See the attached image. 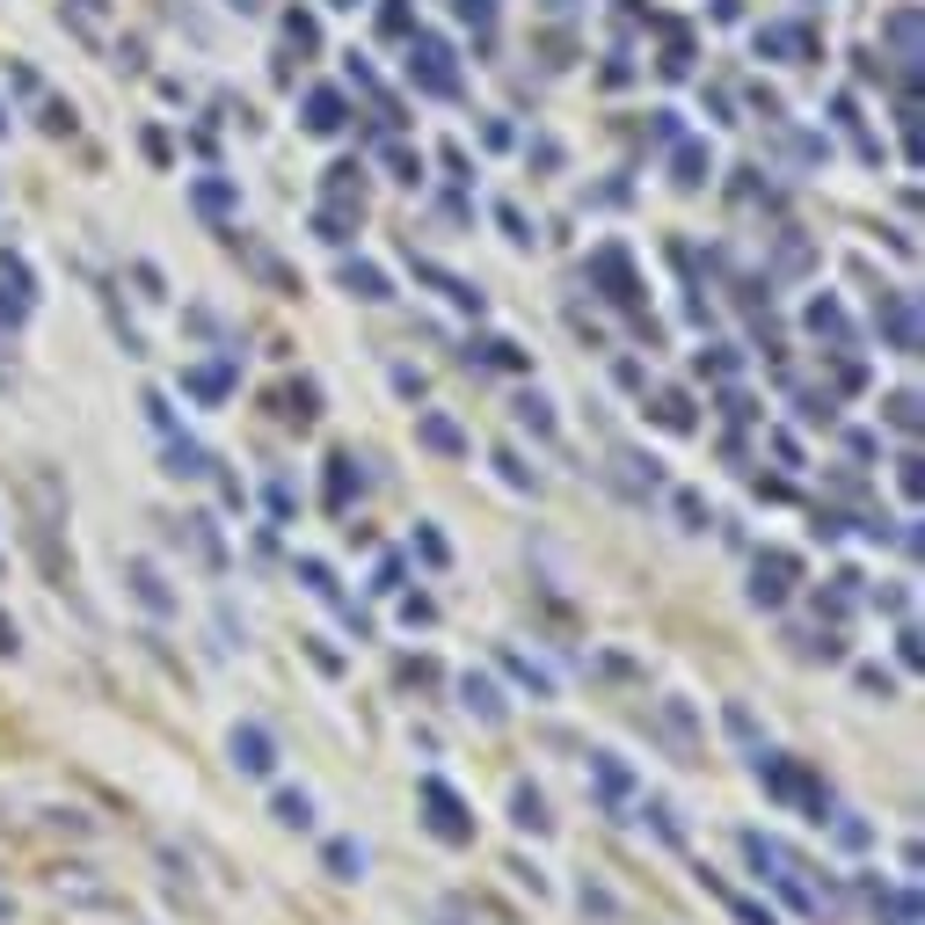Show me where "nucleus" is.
<instances>
[{"mask_svg": "<svg viewBox=\"0 0 925 925\" xmlns=\"http://www.w3.org/2000/svg\"><path fill=\"white\" fill-rule=\"evenodd\" d=\"M423 809H430V831H437L445 845H467V839H474V817H467V802H459V794H453L445 780H437V772L423 780Z\"/></svg>", "mask_w": 925, "mask_h": 925, "instance_id": "f257e3e1", "label": "nucleus"}, {"mask_svg": "<svg viewBox=\"0 0 925 925\" xmlns=\"http://www.w3.org/2000/svg\"><path fill=\"white\" fill-rule=\"evenodd\" d=\"M408 81H423L430 95H459L453 44H437V37H416V44H408Z\"/></svg>", "mask_w": 925, "mask_h": 925, "instance_id": "f03ea898", "label": "nucleus"}, {"mask_svg": "<svg viewBox=\"0 0 925 925\" xmlns=\"http://www.w3.org/2000/svg\"><path fill=\"white\" fill-rule=\"evenodd\" d=\"M233 766H241L248 780H270V772H278V736L262 729V721H241V729H233Z\"/></svg>", "mask_w": 925, "mask_h": 925, "instance_id": "7ed1b4c3", "label": "nucleus"}, {"mask_svg": "<svg viewBox=\"0 0 925 925\" xmlns=\"http://www.w3.org/2000/svg\"><path fill=\"white\" fill-rule=\"evenodd\" d=\"M874 329L890 335V350L918 357V306H911V292H890V299H882V314H874Z\"/></svg>", "mask_w": 925, "mask_h": 925, "instance_id": "20e7f679", "label": "nucleus"}, {"mask_svg": "<svg viewBox=\"0 0 925 925\" xmlns=\"http://www.w3.org/2000/svg\"><path fill=\"white\" fill-rule=\"evenodd\" d=\"M787 591H794V554H758L751 605H787Z\"/></svg>", "mask_w": 925, "mask_h": 925, "instance_id": "39448f33", "label": "nucleus"}, {"mask_svg": "<svg viewBox=\"0 0 925 925\" xmlns=\"http://www.w3.org/2000/svg\"><path fill=\"white\" fill-rule=\"evenodd\" d=\"M30 270H22V256H0V314H8V321H15V329H22V321H30Z\"/></svg>", "mask_w": 925, "mask_h": 925, "instance_id": "423d86ee", "label": "nucleus"}, {"mask_svg": "<svg viewBox=\"0 0 925 925\" xmlns=\"http://www.w3.org/2000/svg\"><path fill=\"white\" fill-rule=\"evenodd\" d=\"M124 576H132V591H139V605H146V612H160V620L175 612V591L160 583V569H154V561H124Z\"/></svg>", "mask_w": 925, "mask_h": 925, "instance_id": "0eeeda50", "label": "nucleus"}, {"mask_svg": "<svg viewBox=\"0 0 925 925\" xmlns=\"http://www.w3.org/2000/svg\"><path fill=\"white\" fill-rule=\"evenodd\" d=\"M874 918H890V925H918V890H911V882H896V890H890V882H874Z\"/></svg>", "mask_w": 925, "mask_h": 925, "instance_id": "6e6552de", "label": "nucleus"}, {"mask_svg": "<svg viewBox=\"0 0 925 925\" xmlns=\"http://www.w3.org/2000/svg\"><path fill=\"white\" fill-rule=\"evenodd\" d=\"M591 780H597V802H605V809H627L634 780H627V766H620V758H591Z\"/></svg>", "mask_w": 925, "mask_h": 925, "instance_id": "1a4fd4ad", "label": "nucleus"}, {"mask_svg": "<svg viewBox=\"0 0 925 925\" xmlns=\"http://www.w3.org/2000/svg\"><path fill=\"white\" fill-rule=\"evenodd\" d=\"M343 292L380 306V299H394V284H386V270H372V262H343Z\"/></svg>", "mask_w": 925, "mask_h": 925, "instance_id": "9d476101", "label": "nucleus"}, {"mask_svg": "<svg viewBox=\"0 0 925 925\" xmlns=\"http://www.w3.org/2000/svg\"><path fill=\"white\" fill-rule=\"evenodd\" d=\"M343 124H350V103L335 87H314L306 95V132H343Z\"/></svg>", "mask_w": 925, "mask_h": 925, "instance_id": "9b49d317", "label": "nucleus"}, {"mask_svg": "<svg viewBox=\"0 0 925 925\" xmlns=\"http://www.w3.org/2000/svg\"><path fill=\"white\" fill-rule=\"evenodd\" d=\"M168 474H175V481H205L211 453H205V445H190V437H175V445H168Z\"/></svg>", "mask_w": 925, "mask_h": 925, "instance_id": "f8f14e48", "label": "nucleus"}, {"mask_svg": "<svg viewBox=\"0 0 925 925\" xmlns=\"http://www.w3.org/2000/svg\"><path fill=\"white\" fill-rule=\"evenodd\" d=\"M416 437L430 445V453H453V459L467 453V430H459L453 416H423V423H416Z\"/></svg>", "mask_w": 925, "mask_h": 925, "instance_id": "ddd939ff", "label": "nucleus"}, {"mask_svg": "<svg viewBox=\"0 0 925 925\" xmlns=\"http://www.w3.org/2000/svg\"><path fill=\"white\" fill-rule=\"evenodd\" d=\"M321 860H329L335 882H357V874H365V845H357V839H329V845H321Z\"/></svg>", "mask_w": 925, "mask_h": 925, "instance_id": "4468645a", "label": "nucleus"}, {"mask_svg": "<svg viewBox=\"0 0 925 925\" xmlns=\"http://www.w3.org/2000/svg\"><path fill=\"white\" fill-rule=\"evenodd\" d=\"M459 699H467L481 721H503V693H496L489 678H474V671H467V678H459Z\"/></svg>", "mask_w": 925, "mask_h": 925, "instance_id": "2eb2a0df", "label": "nucleus"}, {"mask_svg": "<svg viewBox=\"0 0 925 925\" xmlns=\"http://www.w3.org/2000/svg\"><path fill=\"white\" fill-rule=\"evenodd\" d=\"M890 44H896V59H904V66L918 59V8H896V15H890Z\"/></svg>", "mask_w": 925, "mask_h": 925, "instance_id": "dca6fc26", "label": "nucleus"}, {"mask_svg": "<svg viewBox=\"0 0 925 925\" xmlns=\"http://www.w3.org/2000/svg\"><path fill=\"white\" fill-rule=\"evenodd\" d=\"M227 380H233L227 365H197V372H183V386H190L197 402H219V394H227Z\"/></svg>", "mask_w": 925, "mask_h": 925, "instance_id": "f3484780", "label": "nucleus"}, {"mask_svg": "<svg viewBox=\"0 0 925 925\" xmlns=\"http://www.w3.org/2000/svg\"><path fill=\"white\" fill-rule=\"evenodd\" d=\"M278 823L306 831V823H314V794H306V787H284V794H278Z\"/></svg>", "mask_w": 925, "mask_h": 925, "instance_id": "a211bd4d", "label": "nucleus"}, {"mask_svg": "<svg viewBox=\"0 0 925 925\" xmlns=\"http://www.w3.org/2000/svg\"><path fill=\"white\" fill-rule=\"evenodd\" d=\"M707 175H715V154H707V146H678V183L685 190H699Z\"/></svg>", "mask_w": 925, "mask_h": 925, "instance_id": "6ab92c4d", "label": "nucleus"}, {"mask_svg": "<svg viewBox=\"0 0 925 925\" xmlns=\"http://www.w3.org/2000/svg\"><path fill=\"white\" fill-rule=\"evenodd\" d=\"M518 423L540 430V437H554V402H547V394H518Z\"/></svg>", "mask_w": 925, "mask_h": 925, "instance_id": "aec40b11", "label": "nucleus"}, {"mask_svg": "<svg viewBox=\"0 0 925 925\" xmlns=\"http://www.w3.org/2000/svg\"><path fill=\"white\" fill-rule=\"evenodd\" d=\"M510 817H518V831H547V802L532 794V787H518V794H510Z\"/></svg>", "mask_w": 925, "mask_h": 925, "instance_id": "412c9836", "label": "nucleus"}, {"mask_svg": "<svg viewBox=\"0 0 925 925\" xmlns=\"http://www.w3.org/2000/svg\"><path fill=\"white\" fill-rule=\"evenodd\" d=\"M809 329H817V335H831V343H839V335H845V314H839V299H817V306H809Z\"/></svg>", "mask_w": 925, "mask_h": 925, "instance_id": "4be33fe9", "label": "nucleus"}, {"mask_svg": "<svg viewBox=\"0 0 925 925\" xmlns=\"http://www.w3.org/2000/svg\"><path fill=\"white\" fill-rule=\"evenodd\" d=\"M503 664H510V678H518V685H532V693H540V699L554 693V678H547V671L532 664V656H503Z\"/></svg>", "mask_w": 925, "mask_h": 925, "instance_id": "5701e85b", "label": "nucleus"}, {"mask_svg": "<svg viewBox=\"0 0 925 925\" xmlns=\"http://www.w3.org/2000/svg\"><path fill=\"white\" fill-rule=\"evenodd\" d=\"M350 481H357V474H350V459L335 453V459H329V510H343V503H350Z\"/></svg>", "mask_w": 925, "mask_h": 925, "instance_id": "b1692460", "label": "nucleus"}, {"mask_svg": "<svg viewBox=\"0 0 925 925\" xmlns=\"http://www.w3.org/2000/svg\"><path fill=\"white\" fill-rule=\"evenodd\" d=\"M59 896H81V904H110V890L81 882V867H73V874H59Z\"/></svg>", "mask_w": 925, "mask_h": 925, "instance_id": "393cba45", "label": "nucleus"}, {"mask_svg": "<svg viewBox=\"0 0 925 925\" xmlns=\"http://www.w3.org/2000/svg\"><path fill=\"white\" fill-rule=\"evenodd\" d=\"M386 168H394V183H416V175H423V160L408 154V146H386Z\"/></svg>", "mask_w": 925, "mask_h": 925, "instance_id": "a878e982", "label": "nucleus"}, {"mask_svg": "<svg viewBox=\"0 0 925 925\" xmlns=\"http://www.w3.org/2000/svg\"><path fill=\"white\" fill-rule=\"evenodd\" d=\"M408 22H416V15H408V0H386V8H380V30L386 37H408Z\"/></svg>", "mask_w": 925, "mask_h": 925, "instance_id": "bb28decb", "label": "nucleus"}, {"mask_svg": "<svg viewBox=\"0 0 925 925\" xmlns=\"http://www.w3.org/2000/svg\"><path fill=\"white\" fill-rule=\"evenodd\" d=\"M890 423L896 430H918V394H890Z\"/></svg>", "mask_w": 925, "mask_h": 925, "instance_id": "cd10ccee", "label": "nucleus"}, {"mask_svg": "<svg viewBox=\"0 0 925 925\" xmlns=\"http://www.w3.org/2000/svg\"><path fill=\"white\" fill-rule=\"evenodd\" d=\"M678 518H685V532H707V503L693 489H678Z\"/></svg>", "mask_w": 925, "mask_h": 925, "instance_id": "c85d7f7f", "label": "nucleus"}, {"mask_svg": "<svg viewBox=\"0 0 925 925\" xmlns=\"http://www.w3.org/2000/svg\"><path fill=\"white\" fill-rule=\"evenodd\" d=\"M350 219H357V211H321V219H314L321 241H350Z\"/></svg>", "mask_w": 925, "mask_h": 925, "instance_id": "c756f323", "label": "nucleus"}, {"mask_svg": "<svg viewBox=\"0 0 925 925\" xmlns=\"http://www.w3.org/2000/svg\"><path fill=\"white\" fill-rule=\"evenodd\" d=\"M227 205H233L227 183H197V211H227Z\"/></svg>", "mask_w": 925, "mask_h": 925, "instance_id": "7c9ffc66", "label": "nucleus"}, {"mask_svg": "<svg viewBox=\"0 0 925 925\" xmlns=\"http://www.w3.org/2000/svg\"><path fill=\"white\" fill-rule=\"evenodd\" d=\"M416 554H423V561H430V569H445V540H437L430 524H423V532H416Z\"/></svg>", "mask_w": 925, "mask_h": 925, "instance_id": "2f4dec72", "label": "nucleus"}, {"mask_svg": "<svg viewBox=\"0 0 925 925\" xmlns=\"http://www.w3.org/2000/svg\"><path fill=\"white\" fill-rule=\"evenodd\" d=\"M402 620H408V627H430V620H437V605H430V597H408V605H402Z\"/></svg>", "mask_w": 925, "mask_h": 925, "instance_id": "473e14b6", "label": "nucleus"}, {"mask_svg": "<svg viewBox=\"0 0 925 925\" xmlns=\"http://www.w3.org/2000/svg\"><path fill=\"white\" fill-rule=\"evenodd\" d=\"M22 648V634H15V620H0V656H15Z\"/></svg>", "mask_w": 925, "mask_h": 925, "instance_id": "72a5a7b5", "label": "nucleus"}, {"mask_svg": "<svg viewBox=\"0 0 925 925\" xmlns=\"http://www.w3.org/2000/svg\"><path fill=\"white\" fill-rule=\"evenodd\" d=\"M329 8H357V0H329Z\"/></svg>", "mask_w": 925, "mask_h": 925, "instance_id": "f704fd0d", "label": "nucleus"}, {"mask_svg": "<svg viewBox=\"0 0 925 925\" xmlns=\"http://www.w3.org/2000/svg\"><path fill=\"white\" fill-rule=\"evenodd\" d=\"M241 8H256V0H241Z\"/></svg>", "mask_w": 925, "mask_h": 925, "instance_id": "c9c22d12", "label": "nucleus"}]
</instances>
